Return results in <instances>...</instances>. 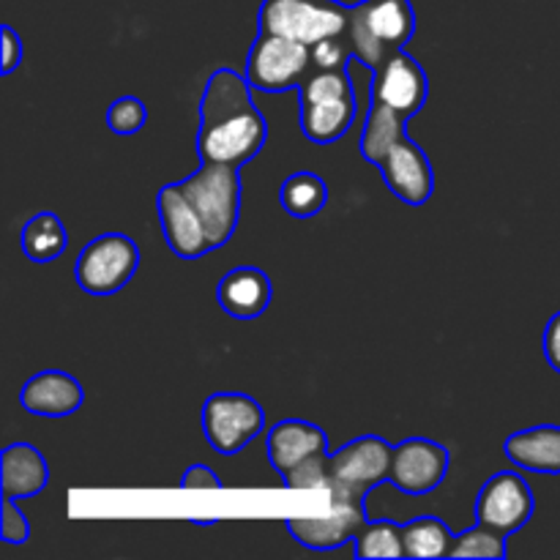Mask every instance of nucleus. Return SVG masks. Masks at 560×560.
Returning <instances> with one entry per match:
<instances>
[{
  "mask_svg": "<svg viewBox=\"0 0 560 560\" xmlns=\"http://www.w3.org/2000/svg\"><path fill=\"white\" fill-rule=\"evenodd\" d=\"M268 140V120L252 102L246 74L235 69H217L206 82L197 126L200 162L244 167L262 151Z\"/></svg>",
  "mask_w": 560,
  "mask_h": 560,
  "instance_id": "nucleus-1",
  "label": "nucleus"
},
{
  "mask_svg": "<svg viewBox=\"0 0 560 560\" xmlns=\"http://www.w3.org/2000/svg\"><path fill=\"white\" fill-rule=\"evenodd\" d=\"M416 36V11L410 0H361L350 9L348 44L353 58L370 71Z\"/></svg>",
  "mask_w": 560,
  "mask_h": 560,
  "instance_id": "nucleus-2",
  "label": "nucleus"
},
{
  "mask_svg": "<svg viewBox=\"0 0 560 560\" xmlns=\"http://www.w3.org/2000/svg\"><path fill=\"white\" fill-rule=\"evenodd\" d=\"M301 131L315 145H331L355 120V91L348 69H312L301 82Z\"/></svg>",
  "mask_w": 560,
  "mask_h": 560,
  "instance_id": "nucleus-3",
  "label": "nucleus"
},
{
  "mask_svg": "<svg viewBox=\"0 0 560 560\" xmlns=\"http://www.w3.org/2000/svg\"><path fill=\"white\" fill-rule=\"evenodd\" d=\"M178 186L206 224L211 249L228 244L241 217V189H244L241 170L230 164L202 162V167L178 180Z\"/></svg>",
  "mask_w": 560,
  "mask_h": 560,
  "instance_id": "nucleus-4",
  "label": "nucleus"
},
{
  "mask_svg": "<svg viewBox=\"0 0 560 560\" xmlns=\"http://www.w3.org/2000/svg\"><path fill=\"white\" fill-rule=\"evenodd\" d=\"M350 9L339 0H262L257 33H277L312 47L323 38L348 36Z\"/></svg>",
  "mask_w": 560,
  "mask_h": 560,
  "instance_id": "nucleus-5",
  "label": "nucleus"
},
{
  "mask_svg": "<svg viewBox=\"0 0 560 560\" xmlns=\"http://www.w3.org/2000/svg\"><path fill=\"white\" fill-rule=\"evenodd\" d=\"M312 71V47L277 33H257L246 55V80L255 91L282 93L301 88Z\"/></svg>",
  "mask_w": 560,
  "mask_h": 560,
  "instance_id": "nucleus-6",
  "label": "nucleus"
},
{
  "mask_svg": "<svg viewBox=\"0 0 560 560\" xmlns=\"http://www.w3.org/2000/svg\"><path fill=\"white\" fill-rule=\"evenodd\" d=\"M140 268V246L120 233H107L82 246L74 277L88 295H115Z\"/></svg>",
  "mask_w": 560,
  "mask_h": 560,
  "instance_id": "nucleus-7",
  "label": "nucleus"
},
{
  "mask_svg": "<svg viewBox=\"0 0 560 560\" xmlns=\"http://www.w3.org/2000/svg\"><path fill=\"white\" fill-rule=\"evenodd\" d=\"M266 430V410L249 394L219 392L202 405V432L213 452L233 457Z\"/></svg>",
  "mask_w": 560,
  "mask_h": 560,
  "instance_id": "nucleus-8",
  "label": "nucleus"
},
{
  "mask_svg": "<svg viewBox=\"0 0 560 560\" xmlns=\"http://www.w3.org/2000/svg\"><path fill=\"white\" fill-rule=\"evenodd\" d=\"M392 457L394 446L377 435H364L345 443L339 452L328 454V474H331L328 492H350V495L366 498V492L388 481Z\"/></svg>",
  "mask_w": 560,
  "mask_h": 560,
  "instance_id": "nucleus-9",
  "label": "nucleus"
},
{
  "mask_svg": "<svg viewBox=\"0 0 560 560\" xmlns=\"http://www.w3.org/2000/svg\"><path fill=\"white\" fill-rule=\"evenodd\" d=\"M534 509L536 501L528 481L512 470H501L485 481L481 492L476 495L474 514L476 523L490 525L492 530L503 536H512L530 523Z\"/></svg>",
  "mask_w": 560,
  "mask_h": 560,
  "instance_id": "nucleus-10",
  "label": "nucleus"
},
{
  "mask_svg": "<svg viewBox=\"0 0 560 560\" xmlns=\"http://www.w3.org/2000/svg\"><path fill=\"white\" fill-rule=\"evenodd\" d=\"M331 495V512L326 517H295L288 520V530L301 547L306 550H337L359 536L366 520L364 498L350 495V492H328Z\"/></svg>",
  "mask_w": 560,
  "mask_h": 560,
  "instance_id": "nucleus-11",
  "label": "nucleus"
},
{
  "mask_svg": "<svg viewBox=\"0 0 560 560\" xmlns=\"http://www.w3.org/2000/svg\"><path fill=\"white\" fill-rule=\"evenodd\" d=\"M448 463L452 457L443 443L430 441V438H408L394 446L388 485H394L405 495H427L446 481Z\"/></svg>",
  "mask_w": 560,
  "mask_h": 560,
  "instance_id": "nucleus-12",
  "label": "nucleus"
},
{
  "mask_svg": "<svg viewBox=\"0 0 560 560\" xmlns=\"http://www.w3.org/2000/svg\"><path fill=\"white\" fill-rule=\"evenodd\" d=\"M430 96V82H427V71L416 58H410L405 49L388 55L381 66L375 69L370 85V98L386 104L394 113L413 118L421 113Z\"/></svg>",
  "mask_w": 560,
  "mask_h": 560,
  "instance_id": "nucleus-13",
  "label": "nucleus"
},
{
  "mask_svg": "<svg viewBox=\"0 0 560 560\" xmlns=\"http://www.w3.org/2000/svg\"><path fill=\"white\" fill-rule=\"evenodd\" d=\"M377 170L386 180V189L405 206H424L435 191V173H432L430 156L408 135L383 156Z\"/></svg>",
  "mask_w": 560,
  "mask_h": 560,
  "instance_id": "nucleus-14",
  "label": "nucleus"
},
{
  "mask_svg": "<svg viewBox=\"0 0 560 560\" xmlns=\"http://www.w3.org/2000/svg\"><path fill=\"white\" fill-rule=\"evenodd\" d=\"M159 222H162L167 246L180 257V260H200L211 252L206 224L197 217L195 206L186 200L178 184H167L159 189L156 197Z\"/></svg>",
  "mask_w": 560,
  "mask_h": 560,
  "instance_id": "nucleus-15",
  "label": "nucleus"
},
{
  "mask_svg": "<svg viewBox=\"0 0 560 560\" xmlns=\"http://www.w3.org/2000/svg\"><path fill=\"white\" fill-rule=\"evenodd\" d=\"M22 408L31 416H44V419H66L77 413L85 402L80 381L69 372L44 370L33 375L20 392Z\"/></svg>",
  "mask_w": 560,
  "mask_h": 560,
  "instance_id": "nucleus-16",
  "label": "nucleus"
},
{
  "mask_svg": "<svg viewBox=\"0 0 560 560\" xmlns=\"http://www.w3.org/2000/svg\"><path fill=\"white\" fill-rule=\"evenodd\" d=\"M217 301L224 315L235 320H255L271 306L273 288L262 268L238 266L230 268L217 284Z\"/></svg>",
  "mask_w": 560,
  "mask_h": 560,
  "instance_id": "nucleus-17",
  "label": "nucleus"
},
{
  "mask_svg": "<svg viewBox=\"0 0 560 560\" xmlns=\"http://www.w3.org/2000/svg\"><path fill=\"white\" fill-rule=\"evenodd\" d=\"M266 448L273 470L284 479V476L293 468H299L301 463H306V459L315 457V454L328 452V438L326 432L317 424H312V421L284 419L271 427Z\"/></svg>",
  "mask_w": 560,
  "mask_h": 560,
  "instance_id": "nucleus-18",
  "label": "nucleus"
},
{
  "mask_svg": "<svg viewBox=\"0 0 560 560\" xmlns=\"http://www.w3.org/2000/svg\"><path fill=\"white\" fill-rule=\"evenodd\" d=\"M509 463L528 474L560 476V427L539 424L530 430H520L503 443Z\"/></svg>",
  "mask_w": 560,
  "mask_h": 560,
  "instance_id": "nucleus-19",
  "label": "nucleus"
},
{
  "mask_svg": "<svg viewBox=\"0 0 560 560\" xmlns=\"http://www.w3.org/2000/svg\"><path fill=\"white\" fill-rule=\"evenodd\" d=\"M47 459L31 443H11V446L3 448V454H0V487H3V498H14V501L36 498L47 487Z\"/></svg>",
  "mask_w": 560,
  "mask_h": 560,
  "instance_id": "nucleus-20",
  "label": "nucleus"
},
{
  "mask_svg": "<svg viewBox=\"0 0 560 560\" xmlns=\"http://www.w3.org/2000/svg\"><path fill=\"white\" fill-rule=\"evenodd\" d=\"M405 135H408V118L372 98L370 113H366L364 129H361L359 140L361 156L377 167V164L383 162V156H386Z\"/></svg>",
  "mask_w": 560,
  "mask_h": 560,
  "instance_id": "nucleus-21",
  "label": "nucleus"
},
{
  "mask_svg": "<svg viewBox=\"0 0 560 560\" xmlns=\"http://www.w3.org/2000/svg\"><path fill=\"white\" fill-rule=\"evenodd\" d=\"M22 252L31 262H52L69 246V235H66V224L60 222L58 213L42 211L25 222L20 233Z\"/></svg>",
  "mask_w": 560,
  "mask_h": 560,
  "instance_id": "nucleus-22",
  "label": "nucleus"
},
{
  "mask_svg": "<svg viewBox=\"0 0 560 560\" xmlns=\"http://www.w3.org/2000/svg\"><path fill=\"white\" fill-rule=\"evenodd\" d=\"M279 202L293 219H312L326 208L328 186L317 173H293L279 189Z\"/></svg>",
  "mask_w": 560,
  "mask_h": 560,
  "instance_id": "nucleus-23",
  "label": "nucleus"
},
{
  "mask_svg": "<svg viewBox=\"0 0 560 560\" xmlns=\"http://www.w3.org/2000/svg\"><path fill=\"white\" fill-rule=\"evenodd\" d=\"M405 558H452L457 536L438 517H419L402 525Z\"/></svg>",
  "mask_w": 560,
  "mask_h": 560,
  "instance_id": "nucleus-24",
  "label": "nucleus"
},
{
  "mask_svg": "<svg viewBox=\"0 0 560 560\" xmlns=\"http://www.w3.org/2000/svg\"><path fill=\"white\" fill-rule=\"evenodd\" d=\"M355 558H405L402 525H394L388 520L366 523L355 536Z\"/></svg>",
  "mask_w": 560,
  "mask_h": 560,
  "instance_id": "nucleus-25",
  "label": "nucleus"
},
{
  "mask_svg": "<svg viewBox=\"0 0 560 560\" xmlns=\"http://www.w3.org/2000/svg\"><path fill=\"white\" fill-rule=\"evenodd\" d=\"M509 556L506 536L492 530L490 525L476 523L474 528L463 530L454 539L452 558H481V560H503Z\"/></svg>",
  "mask_w": 560,
  "mask_h": 560,
  "instance_id": "nucleus-26",
  "label": "nucleus"
},
{
  "mask_svg": "<svg viewBox=\"0 0 560 560\" xmlns=\"http://www.w3.org/2000/svg\"><path fill=\"white\" fill-rule=\"evenodd\" d=\"M284 487L290 490H331V474H328V452L315 454L306 463H301L299 468L290 470L282 479Z\"/></svg>",
  "mask_w": 560,
  "mask_h": 560,
  "instance_id": "nucleus-27",
  "label": "nucleus"
},
{
  "mask_svg": "<svg viewBox=\"0 0 560 560\" xmlns=\"http://www.w3.org/2000/svg\"><path fill=\"white\" fill-rule=\"evenodd\" d=\"M145 120H148V109L137 96H120L118 102L109 104L107 109V129L113 131V135H120V137L137 135V131L145 126Z\"/></svg>",
  "mask_w": 560,
  "mask_h": 560,
  "instance_id": "nucleus-28",
  "label": "nucleus"
},
{
  "mask_svg": "<svg viewBox=\"0 0 560 560\" xmlns=\"http://www.w3.org/2000/svg\"><path fill=\"white\" fill-rule=\"evenodd\" d=\"M350 44L345 36L323 38L312 44V69H348Z\"/></svg>",
  "mask_w": 560,
  "mask_h": 560,
  "instance_id": "nucleus-29",
  "label": "nucleus"
},
{
  "mask_svg": "<svg viewBox=\"0 0 560 560\" xmlns=\"http://www.w3.org/2000/svg\"><path fill=\"white\" fill-rule=\"evenodd\" d=\"M0 534L5 545H25L31 539V525L25 514L16 509L14 498H3V520H0Z\"/></svg>",
  "mask_w": 560,
  "mask_h": 560,
  "instance_id": "nucleus-30",
  "label": "nucleus"
},
{
  "mask_svg": "<svg viewBox=\"0 0 560 560\" xmlns=\"http://www.w3.org/2000/svg\"><path fill=\"white\" fill-rule=\"evenodd\" d=\"M0 42H3V58H0V74L9 77L16 66L22 63V38L16 36L14 27L3 25L0 27Z\"/></svg>",
  "mask_w": 560,
  "mask_h": 560,
  "instance_id": "nucleus-31",
  "label": "nucleus"
},
{
  "mask_svg": "<svg viewBox=\"0 0 560 560\" xmlns=\"http://www.w3.org/2000/svg\"><path fill=\"white\" fill-rule=\"evenodd\" d=\"M180 487L184 490H222L224 485L208 465H189L184 479H180Z\"/></svg>",
  "mask_w": 560,
  "mask_h": 560,
  "instance_id": "nucleus-32",
  "label": "nucleus"
},
{
  "mask_svg": "<svg viewBox=\"0 0 560 560\" xmlns=\"http://www.w3.org/2000/svg\"><path fill=\"white\" fill-rule=\"evenodd\" d=\"M545 355H547V364L560 375V312L550 317L545 328Z\"/></svg>",
  "mask_w": 560,
  "mask_h": 560,
  "instance_id": "nucleus-33",
  "label": "nucleus"
},
{
  "mask_svg": "<svg viewBox=\"0 0 560 560\" xmlns=\"http://www.w3.org/2000/svg\"><path fill=\"white\" fill-rule=\"evenodd\" d=\"M191 525H195V528H208V525H217V523H213V520H191Z\"/></svg>",
  "mask_w": 560,
  "mask_h": 560,
  "instance_id": "nucleus-34",
  "label": "nucleus"
}]
</instances>
